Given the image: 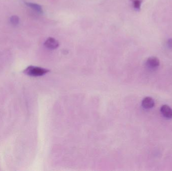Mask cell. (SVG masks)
I'll return each mask as SVG.
<instances>
[{
    "label": "cell",
    "mask_w": 172,
    "mask_h": 171,
    "mask_svg": "<svg viewBox=\"0 0 172 171\" xmlns=\"http://www.w3.org/2000/svg\"><path fill=\"white\" fill-rule=\"evenodd\" d=\"M48 72H49V70L47 69L33 66H29L24 70V73L25 74H27L28 76L34 77L44 76V74L47 73Z\"/></svg>",
    "instance_id": "obj_1"
},
{
    "label": "cell",
    "mask_w": 172,
    "mask_h": 171,
    "mask_svg": "<svg viewBox=\"0 0 172 171\" xmlns=\"http://www.w3.org/2000/svg\"><path fill=\"white\" fill-rule=\"evenodd\" d=\"M145 64L149 69L154 70L157 68L160 65V60L157 57H150L147 59Z\"/></svg>",
    "instance_id": "obj_2"
},
{
    "label": "cell",
    "mask_w": 172,
    "mask_h": 171,
    "mask_svg": "<svg viewBox=\"0 0 172 171\" xmlns=\"http://www.w3.org/2000/svg\"><path fill=\"white\" fill-rule=\"evenodd\" d=\"M44 46L49 49H55L59 47V43L52 37H49L45 41Z\"/></svg>",
    "instance_id": "obj_3"
},
{
    "label": "cell",
    "mask_w": 172,
    "mask_h": 171,
    "mask_svg": "<svg viewBox=\"0 0 172 171\" xmlns=\"http://www.w3.org/2000/svg\"><path fill=\"white\" fill-rule=\"evenodd\" d=\"M161 112L162 115L167 119H172V109L168 105H163L161 108Z\"/></svg>",
    "instance_id": "obj_4"
},
{
    "label": "cell",
    "mask_w": 172,
    "mask_h": 171,
    "mask_svg": "<svg viewBox=\"0 0 172 171\" xmlns=\"http://www.w3.org/2000/svg\"><path fill=\"white\" fill-rule=\"evenodd\" d=\"M154 106V101L152 97H146L142 101V106L145 109H150Z\"/></svg>",
    "instance_id": "obj_5"
},
{
    "label": "cell",
    "mask_w": 172,
    "mask_h": 171,
    "mask_svg": "<svg viewBox=\"0 0 172 171\" xmlns=\"http://www.w3.org/2000/svg\"><path fill=\"white\" fill-rule=\"evenodd\" d=\"M25 4L28 7L38 13L41 14L43 13V8L41 6L35 3H30V2H25Z\"/></svg>",
    "instance_id": "obj_6"
},
{
    "label": "cell",
    "mask_w": 172,
    "mask_h": 171,
    "mask_svg": "<svg viewBox=\"0 0 172 171\" xmlns=\"http://www.w3.org/2000/svg\"><path fill=\"white\" fill-rule=\"evenodd\" d=\"M131 1L133 8L137 11H139L141 9L142 0H132Z\"/></svg>",
    "instance_id": "obj_7"
},
{
    "label": "cell",
    "mask_w": 172,
    "mask_h": 171,
    "mask_svg": "<svg viewBox=\"0 0 172 171\" xmlns=\"http://www.w3.org/2000/svg\"><path fill=\"white\" fill-rule=\"evenodd\" d=\"M10 22L13 25H18L19 23V18L17 16H12L10 18Z\"/></svg>",
    "instance_id": "obj_8"
},
{
    "label": "cell",
    "mask_w": 172,
    "mask_h": 171,
    "mask_svg": "<svg viewBox=\"0 0 172 171\" xmlns=\"http://www.w3.org/2000/svg\"><path fill=\"white\" fill-rule=\"evenodd\" d=\"M167 44L168 48H170V49H172V38L169 39L168 40Z\"/></svg>",
    "instance_id": "obj_9"
}]
</instances>
